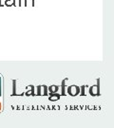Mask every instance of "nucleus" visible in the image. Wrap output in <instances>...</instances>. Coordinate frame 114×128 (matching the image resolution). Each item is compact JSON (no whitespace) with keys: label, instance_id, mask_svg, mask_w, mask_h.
<instances>
[{"label":"nucleus","instance_id":"3","mask_svg":"<svg viewBox=\"0 0 114 128\" xmlns=\"http://www.w3.org/2000/svg\"><path fill=\"white\" fill-rule=\"evenodd\" d=\"M59 99H60V95H59V94H57V93H52V94H50V101L55 102V101H58Z\"/></svg>","mask_w":114,"mask_h":128},{"label":"nucleus","instance_id":"4","mask_svg":"<svg viewBox=\"0 0 114 128\" xmlns=\"http://www.w3.org/2000/svg\"><path fill=\"white\" fill-rule=\"evenodd\" d=\"M59 89V86H51L49 87V92L50 94H52V93H56Z\"/></svg>","mask_w":114,"mask_h":128},{"label":"nucleus","instance_id":"1","mask_svg":"<svg viewBox=\"0 0 114 128\" xmlns=\"http://www.w3.org/2000/svg\"><path fill=\"white\" fill-rule=\"evenodd\" d=\"M97 82H98L97 84H94L89 88V94L93 97L100 96V80L98 79Z\"/></svg>","mask_w":114,"mask_h":128},{"label":"nucleus","instance_id":"7","mask_svg":"<svg viewBox=\"0 0 114 128\" xmlns=\"http://www.w3.org/2000/svg\"><path fill=\"white\" fill-rule=\"evenodd\" d=\"M0 95H1V79H0Z\"/></svg>","mask_w":114,"mask_h":128},{"label":"nucleus","instance_id":"2","mask_svg":"<svg viewBox=\"0 0 114 128\" xmlns=\"http://www.w3.org/2000/svg\"><path fill=\"white\" fill-rule=\"evenodd\" d=\"M79 92H80V88H79L78 86L71 84V86H68V95H70V96H77L78 94H79Z\"/></svg>","mask_w":114,"mask_h":128},{"label":"nucleus","instance_id":"6","mask_svg":"<svg viewBox=\"0 0 114 128\" xmlns=\"http://www.w3.org/2000/svg\"><path fill=\"white\" fill-rule=\"evenodd\" d=\"M67 80H68V79H65L64 81H63V82H62V96L65 95V82H66Z\"/></svg>","mask_w":114,"mask_h":128},{"label":"nucleus","instance_id":"5","mask_svg":"<svg viewBox=\"0 0 114 128\" xmlns=\"http://www.w3.org/2000/svg\"><path fill=\"white\" fill-rule=\"evenodd\" d=\"M5 6H6V7H13V6H15V0H6V1H5Z\"/></svg>","mask_w":114,"mask_h":128}]
</instances>
